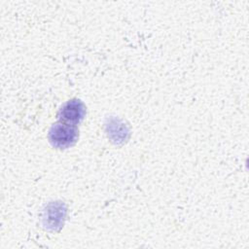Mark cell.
Instances as JSON below:
<instances>
[{
	"label": "cell",
	"mask_w": 249,
	"mask_h": 249,
	"mask_svg": "<svg viewBox=\"0 0 249 249\" xmlns=\"http://www.w3.org/2000/svg\"><path fill=\"white\" fill-rule=\"evenodd\" d=\"M79 136L77 125L58 122L52 125L49 131V140L54 148L66 149L73 146Z\"/></svg>",
	"instance_id": "6da1fadb"
},
{
	"label": "cell",
	"mask_w": 249,
	"mask_h": 249,
	"mask_svg": "<svg viewBox=\"0 0 249 249\" xmlns=\"http://www.w3.org/2000/svg\"><path fill=\"white\" fill-rule=\"evenodd\" d=\"M86 115V106L80 99H71L65 102L58 112V119L68 124H79Z\"/></svg>",
	"instance_id": "7a4b0ae2"
},
{
	"label": "cell",
	"mask_w": 249,
	"mask_h": 249,
	"mask_svg": "<svg viewBox=\"0 0 249 249\" xmlns=\"http://www.w3.org/2000/svg\"><path fill=\"white\" fill-rule=\"evenodd\" d=\"M66 214V209L62 203H51L45 210L44 221L47 228L51 230H56L61 227Z\"/></svg>",
	"instance_id": "3957f363"
},
{
	"label": "cell",
	"mask_w": 249,
	"mask_h": 249,
	"mask_svg": "<svg viewBox=\"0 0 249 249\" xmlns=\"http://www.w3.org/2000/svg\"><path fill=\"white\" fill-rule=\"evenodd\" d=\"M107 127H108L107 128L108 135H110V137L115 142L117 143H119L120 141L124 142L126 139V134L128 133V129L120 121L116 119H112L107 124Z\"/></svg>",
	"instance_id": "277c9868"
}]
</instances>
